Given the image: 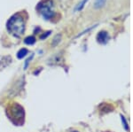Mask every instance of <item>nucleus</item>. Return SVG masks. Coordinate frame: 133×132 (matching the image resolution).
Wrapping results in <instances>:
<instances>
[{
    "label": "nucleus",
    "mask_w": 133,
    "mask_h": 132,
    "mask_svg": "<svg viewBox=\"0 0 133 132\" xmlns=\"http://www.w3.org/2000/svg\"><path fill=\"white\" fill-rule=\"evenodd\" d=\"M7 29L15 37H21L25 30V22L21 14H15L8 20Z\"/></svg>",
    "instance_id": "nucleus-1"
},
{
    "label": "nucleus",
    "mask_w": 133,
    "mask_h": 132,
    "mask_svg": "<svg viewBox=\"0 0 133 132\" xmlns=\"http://www.w3.org/2000/svg\"><path fill=\"white\" fill-rule=\"evenodd\" d=\"M37 10L42 14L44 19L49 20L54 14L53 12V6H52V1L51 0H44L39 5H37Z\"/></svg>",
    "instance_id": "nucleus-2"
},
{
    "label": "nucleus",
    "mask_w": 133,
    "mask_h": 132,
    "mask_svg": "<svg viewBox=\"0 0 133 132\" xmlns=\"http://www.w3.org/2000/svg\"><path fill=\"white\" fill-rule=\"evenodd\" d=\"M11 113H12V116H14V118H17V119L22 118V116L24 115V110H23V108L21 107V106L17 105V104L12 107V109H11Z\"/></svg>",
    "instance_id": "nucleus-3"
},
{
    "label": "nucleus",
    "mask_w": 133,
    "mask_h": 132,
    "mask_svg": "<svg viewBox=\"0 0 133 132\" xmlns=\"http://www.w3.org/2000/svg\"><path fill=\"white\" fill-rule=\"evenodd\" d=\"M98 42L103 43V44L107 43V42H108V33H107V32H105V31L99 32V34L98 35Z\"/></svg>",
    "instance_id": "nucleus-4"
},
{
    "label": "nucleus",
    "mask_w": 133,
    "mask_h": 132,
    "mask_svg": "<svg viewBox=\"0 0 133 132\" xmlns=\"http://www.w3.org/2000/svg\"><path fill=\"white\" fill-rule=\"evenodd\" d=\"M105 3H106V0H95L94 6H95L96 8H99V7H101V6L104 5Z\"/></svg>",
    "instance_id": "nucleus-5"
},
{
    "label": "nucleus",
    "mask_w": 133,
    "mask_h": 132,
    "mask_svg": "<svg viewBox=\"0 0 133 132\" xmlns=\"http://www.w3.org/2000/svg\"><path fill=\"white\" fill-rule=\"evenodd\" d=\"M28 53V50L27 49H21V50L20 51V52H18V58L19 59H21V58H23L24 56H26V54Z\"/></svg>",
    "instance_id": "nucleus-6"
},
{
    "label": "nucleus",
    "mask_w": 133,
    "mask_h": 132,
    "mask_svg": "<svg viewBox=\"0 0 133 132\" xmlns=\"http://www.w3.org/2000/svg\"><path fill=\"white\" fill-rule=\"evenodd\" d=\"M35 42H36V39H35V37H29L25 39V43L27 44H33Z\"/></svg>",
    "instance_id": "nucleus-7"
},
{
    "label": "nucleus",
    "mask_w": 133,
    "mask_h": 132,
    "mask_svg": "<svg viewBox=\"0 0 133 132\" xmlns=\"http://www.w3.org/2000/svg\"><path fill=\"white\" fill-rule=\"evenodd\" d=\"M87 1H88V0H83V1L82 2V3L79 4V5H78V7L76 8V10H81V9H82V8L83 7V6H84V4L86 3Z\"/></svg>",
    "instance_id": "nucleus-8"
}]
</instances>
